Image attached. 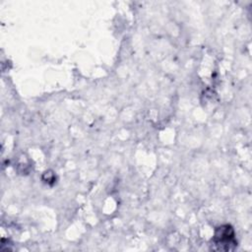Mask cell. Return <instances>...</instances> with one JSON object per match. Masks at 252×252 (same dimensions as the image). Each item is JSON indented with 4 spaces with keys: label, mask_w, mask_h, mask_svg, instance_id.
Instances as JSON below:
<instances>
[{
    "label": "cell",
    "mask_w": 252,
    "mask_h": 252,
    "mask_svg": "<svg viewBox=\"0 0 252 252\" xmlns=\"http://www.w3.org/2000/svg\"><path fill=\"white\" fill-rule=\"evenodd\" d=\"M212 242L214 250L224 252L233 250L237 245L234 229L229 224H223L217 227Z\"/></svg>",
    "instance_id": "obj_1"
}]
</instances>
